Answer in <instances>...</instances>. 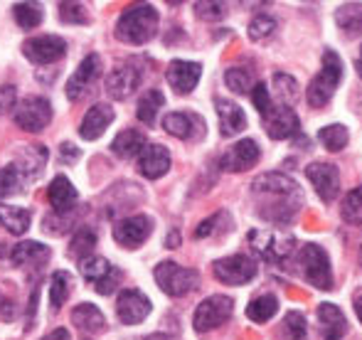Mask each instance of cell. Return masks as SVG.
Returning <instances> with one entry per match:
<instances>
[{
	"instance_id": "32",
	"label": "cell",
	"mask_w": 362,
	"mask_h": 340,
	"mask_svg": "<svg viewBox=\"0 0 362 340\" xmlns=\"http://www.w3.org/2000/svg\"><path fill=\"white\" fill-rule=\"evenodd\" d=\"M165 104V96H163L160 89H148L144 96L139 99V106H136V116H139L141 124L153 126L158 119V111Z\"/></svg>"
},
{
	"instance_id": "16",
	"label": "cell",
	"mask_w": 362,
	"mask_h": 340,
	"mask_svg": "<svg viewBox=\"0 0 362 340\" xmlns=\"http://www.w3.org/2000/svg\"><path fill=\"white\" fill-rule=\"evenodd\" d=\"M259 158H262V148H259L257 141L242 139V141H237L232 148H227V153L219 158V168L227 172H244V170L254 168V165L259 163Z\"/></svg>"
},
{
	"instance_id": "14",
	"label": "cell",
	"mask_w": 362,
	"mask_h": 340,
	"mask_svg": "<svg viewBox=\"0 0 362 340\" xmlns=\"http://www.w3.org/2000/svg\"><path fill=\"white\" fill-rule=\"evenodd\" d=\"M153 220L148 215H131L126 220L114 225V240L116 245L126 247V250H139L141 245L151 237Z\"/></svg>"
},
{
	"instance_id": "43",
	"label": "cell",
	"mask_w": 362,
	"mask_h": 340,
	"mask_svg": "<svg viewBox=\"0 0 362 340\" xmlns=\"http://www.w3.org/2000/svg\"><path fill=\"white\" fill-rule=\"evenodd\" d=\"M274 33H276V20L272 15H257L249 23V40H254V42H267L274 37Z\"/></svg>"
},
{
	"instance_id": "24",
	"label": "cell",
	"mask_w": 362,
	"mask_h": 340,
	"mask_svg": "<svg viewBox=\"0 0 362 340\" xmlns=\"http://www.w3.org/2000/svg\"><path fill=\"white\" fill-rule=\"evenodd\" d=\"M215 106H217L219 131H222V136L232 139V136L242 134V131L247 129V114H244L239 104H234V101H229V99H222V96H217Z\"/></svg>"
},
{
	"instance_id": "27",
	"label": "cell",
	"mask_w": 362,
	"mask_h": 340,
	"mask_svg": "<svg viewBox=\"0 0 362 340\" xmlns=\"http://www.w3.org/2000/svg\"><path fill=\"white\" fill-rule=\"evenodd\" d=\"M13 262L23 269H42L49 262V247L42 242H20L13 247Z\"/></svg>"
},
{
	"instance_id": "26",
	"label": "cell",
	"mask_w": 362,
	"mask_h": 340,
	"mask_svg": "<svg viewBox=\"0 0 362 340\" xmlns=\"http://www.w3.org/2000/svg\"><path fill=\"white\" fill-rule=\"evenodd\" d=\"M318 321L325 340H340L348 333V318H345V313L335 303H320Z\"/></svg>"
},
{
	"instance_id": "50",
	"label": "cell",
	"mask_w": 362,
	"mask_h": 340,
	"mask_svg": "<svg viewBox=\"0 0 362 340\" xmlns=\"http://www.w3.org/2000/svg\"><path fill=\"white\" fill-rule=\"evenodd\" d=\"M42 340H69V331L67 328H54V331H49Z\"/></svg>"
},
{
	"instance_id": "9",
	"label": "cell",
	"mask_w": 362,
	"mask_h": 340,
	"mask_svg": "<svg viewBox=\"0 0 362 340\" xmlns=\"http://www.w3.org/2000/svg\"><path fill=\"white\" fill-rule=\"evenodd\" d=\"M52 121V104L45 96H25L15 104V124L23 131L37 134L45 131Z\"/></svg>"
},
{
	"instance_id": "19",
	"label": "cell",
	"mask_w": 362,
	"mask_h": 340,
	"mask_svg": "<svg viewBox=\"0 0 362 340\" xmlns=\"http://www.w3.org/2000/svg\"><path fill=\"white\" fill-rule=\"evenodd\" d=\"M264 129H267L269 139L274 141H286L296 139L300 134L298 116L291 106H274L267 116H264Z\"/></svg>"
},
{
	"instance_id": "49",
	"label": "cell",
	"mask_w": 362,
	"mask_h": 340,
	"mask_svg": "<svg viewBox=\"0 0 362 340\" xmlns=\"http://www.w3.org/2000/svg\"><path fill=\"white\" fill-rule=\"evenodd\" d=\"M59 153H62V158L67 160V163H72V160L79 158V148H74L72 143H62V146H59Z\"/></svg>"
},
{
	"instance_id": "51",
	"label": "cell",
	"mask_w": 362,
	"mask_h": 340,
	"mask_svg": "<svg viewBox=\"0 0 362 340\" xmlns=\"http://www.w3.org/2000/svg\"><path fill=\"white\" fill-rule=\"evenodd\" d=\"M353 306H355V313H358V321L362 323V288H355V293H353Z\"/></svg>"
},
{
	"instance_id": "25",
	"label": "cell",
	"mask_w": 362,
	"mask_h": 340,
	"mask_svg": "<svg viewBox=\"0 0 362 340\" xmlns=\"http://www.w3.org/2000/svg\"><path fill=\"white\" fill-rule=\"evenodd\" d=\"M13 165L20 170V175L28 182L35 180V177L42 175L45 165H47V148H45V146H25L18 153Z\"/></svg>"
},
{
	"instance_id": "52",
	"label": "cell",
	"mask_w": 362,
	"mask_h": 340,
	"mask_svg": "<svg viewBox=\"0 0 362 340\" xmlns=\"http://www.w3.org/2000/svg\"><path fill=\"white\" fill-rule=\"evenodd\" d=\"M177 245H180V235H177V232H170V237L165 240V247L168 250H175Z\"/></svg>"
},
{
	"instance_id": "46",
	"label": "cell",
	"mask_w": 362,
	"mask_h": 340,
	"mask_svg": "<svg viewBox=\"0 0 362 340\" xmlns=\"http://www.w3.org/2000/svg\"><path fill=\"white\" fill-rule=\"evenodd\" d=\"M252 101H254V109L259 111L262 116H267L269 111L274 109V104H272V94H269V89H267V84H254V89H252Z\"/></svg>"
},
{
	"instance_id": "34",
	"label": "cell",
	"mask_w": 362,
	"mask_h": 340,
	"mask_svg": "<svg viewBox=\"0 0 362 340\" xmlns=\"http://www.w3.org/2000/svg\"><path fill=\"white\" fill-rule=\"evenodd\" d=\"M232 230V217H229L227 210H219L215 212L212 217L202 220L195 230V237L197 240H205V237H217V235H224V232Z\"/></svg>"
},
{
	"instance_id": "8",
	"label": "cell",
	"mask_w": 362,
	"mask_h": 340,
	"mask_svg": "<svg viewBox=\"0 0 362 340\" xmlns=\"http://www.w3.org/2000/svg\"><path fill=\"white\" fill-rule=\"evenodd\" d=\"M79 271L91 286L96 288V293L101 296H109V293L116 291V286L121 283V271L104 257H86L84 262L79 264Z\"/></svg>"
},
{
	"instance_id": "37",
	"label": "cell",
	"mask_w": 362,
	"mask_h": 340,
	"mask_svg": "<svg viewBox=\"0 0 362 340\" xmlns=\"http://www.w3.org/2000/svg\"><path fill=\"white\" fill-rule=\"evenodd\" d=\"M274 94H276V99L281 101V106H291L300 96V86L291 74L276 72L274 74Z\"/></svg>"
},
{
	"instance_id": "31",
	"label": "cell",
	"mask_w": 362,
	"mask_h": 340,
	"mask_svg": "<svg viewBox=\"0 0 362 340\" xmlns=\"http://www.w3.org/2000/svg\"><path fill=\"white\" fill-rule=\"evenodd\" d=\"M30 225H33V212L28 207L0 205V227H5L10 235H25Z\"/></svg>"
},
{
	"instance_id": "18",
	"label": "cell",
	"mask_w": 362,
	"mask_h": 340,
	"mask_svg": "<svg viewBox=\"0 0 362 340\" xmlns=\"http://www.w3.org/2000/svg\"><path fill=\"white\" fill-rule=\"evenodd\" d=\"M305 177L315 187L323 202H333L340 192V170L333 163H310L305 165Z\"/></svg>"
},
{
	"instance_id": "33",
	"label": "cell",
	"mask_w": 362,
	"mask_h": 340,
	"mask_svg": "<svg viewBox=\"0 0 362 340\" xmlns=\"http://www.w3.org/2000/svg\"><path fill=\"white\" fill-rule=\"evenodd\" d=\"M276 311H279V298L272 296V293H264V296H257L247 306V318L254 323H267L276 316Z\"/></svg>"
},
{
	"instance_id": "40",
	"label": "cell",
	"mask_w": 362,
	"mask_h": 340,
	"mask_svg": "<svg viewBox=\"0 0 362 340\" xmlns=\"http://www.w3.org/2000/svg\"><path fill=\"white\" fill-rule=\"evenodd\" d=\"M224 84H227V89H232L234 94H247V91L252 94L254 77L247 67H229L227 72H224Z\"/></svg>"
},
{
	"instance_id": "38",
	"label": "cell",
	"mask_w": 362,
	"mask_h": 340,
	"mask_svg": "<svg viewBox=\"0 0 362 340\" xmlns=\"http://www.w3.org/2000/svg\"><path fill=\"white\" fill-rule=\"evenodd\" d=\"M13 15H15V23L23 30H35L45 18L42 5L40 3H18L13 8Z\"/></svg>"
},
{
	"instance_id": "21",
	"label": "cell",
	"mask_w": 362,
	"mask_h": 340,
	"mask_svg": "<svg viewBox=\"0 0 362 340\" xmlns=\"http://www.w3.org/2000/svg\"><path fill=\"white\" fill-rule=\"evenodd\" d=\"M116 119V111L111 104H94L84 114L79 124V136L84 141H96L99 136H104V131L111 126V121Z\"/></svg>"
},
{
	"instance_id": "1",
	"label": "cell",
	"mask_w": 362,
	"mask_h": 340,
	"mask_svg": "<svg viewBox=\"0 0 362 340\" xmlns=\"http://www.w3.org/2000/svg\"><path fill=\"white\" fill-rule=\"evenodd\" d=\"M252 192L259 197V215L274 225H286L303 205L298 182L286 172H264L254 177Z\"/></svg>"
},
{
	"instance_id": "44",
	"label": "cell",
	"mask_w": 362,
	"mask_h": 340,
	"mask_svg": "<svg viewBox=\"0 0 362 340\" xmlns=\"http://www.w3.org/2000/svg\"><path fill=\"white\" fill-rule=\"evenodd\" d=\"M284 328H286L291 340L308 338V323H305V316L300 311H288L286 318H284Z\"/></svg>"
},
{
	"instance_id": "36",
	"label": "cell",
	"mask_w": 362,
	"mask_h": 340,
	"mask_svg": "<svg viewBox=\"0 0 362 340\" xmlns=\"http://www.w3.org/2000/svg\"><path fill=\"white\" fill-rule=\"evenodd\" d=\"M94 247H96V232L89 230V227H79L76 235L72 237V242H69V257L84 262L86 257H91Z\"/></svg>"
},
{
	"instance_id": "7",
	"label": "cell",
	"mask_w": 362,
	"mask_h": 340,
	"mask_svg": "<svg viewBox=\"0 0 362 340\" xmlns=\"http://www.w3.org/2000/svg\"><path fill=\"white\" fill-rule=\"evenodd\" d=\"M234 311V301L229 296H210L195 308V316H192V326H195L197 333H210L215 328L224 326V323L232 318Z\"/></svg>"
},
{
	"instance_id": "20",
	"label": "cell",
	"mask_w": 362,
	"mask_h": 340,
	"mask_svg": "<svg viewBox=\"0 0 362 340\" xmlns=\"http://www.w3.org/2000/svg\"><path fill=\"white\" fill-rule=\"evenodd\" d=\"M202 77L200 62H187V59H173L165 69V79L177 94H190Z\"/></svg>"
},
{
	"instance_id": "47",
	"label": "cell",
	"mask_w": 362,
	"mask_h": 340,
	"mask_svg": "<svg viewBox=\"0 0 362 340\" xmlns=\"http://www.w3.org/2000/svg\"><path fill=\"white\" fill-rule=\"evenodd\" d=\"M195 15L202 20H222L227 15V5L224 3H195Z\"/></svg>"
},
{
	"instance_id": "41",
	"label": "cell",
	"mask_w": 362,
	"mask_h": 340,
	"mask_svg": "<svg viewBox=\"0 0 362 340\" xmlns=\"http://www.w3.org/2000/svg\"><path fill=\"white\" fill-rule=\"evenodd\" d=\"M340 215H343V220L348 222V225H362V185L353 187V190L345 195Z\"/></svg>"
},
{
	"instance_id": "5",
	"label": "cell",
	"mask_w": 362,
	"mask_h": 340,
	"mask_svg": "<svg viewBox=\"0 0 362 340\" xmlns=\"http://www.w3.org/2000/svg\"><path fill=\"white\" fill-rule=\"evenodd\" d=\"M249 245L257 252L264 262L269 264H284L286 259L293 254L296 240L286 232L276 230H254L249 232Z\"/></svg>"
},
{
	"instance_id": "48",
	"label": "cell",
	"mask_w": 362,
	"mask_h": 340,
	"mask_svg": "<svg viewBox=\"0 0 362 340\" xmlns=\"http://www.w3.org/2000/svg\"><path fill=\"white\" fill-rule=\"evenodd\" d=\"M15 104H18V99H15V86H10V84L0 86V116L8 109H15Z\"/></svg>"
},
{
	"instance_id": "30",
	"label": "cell",
	"mask_w": 362,
	"mask_h": 340,
	"mask_svg": "<svg viewBox=\"0 0 362 340\" xmlns=\"http://www.w3.org/2000/svg\"><path fill=\"white\" fill-rule=\"evenodd\" d=\"M72 323L84 333H101L106 328V318L94 303H79L72 311Z\"/></svg>"
},
{
	"instance_id": "3",
	"label": "cell",
	"mask_w": 362,
	"mask_h": 340,
	"mask_svg": "<svg viewBox=\"0 0 362 340\" xmlns=\"http://www.w3.org/2000/svg\"><path fill=\"white\" fill-rule=\"evenodd\" d=\"M340 82H343V59L338 57L335 49H325L323 67L310 79L308 89H305V101H308V106L320 109V106L328 104V101L333 99L335 89L340 86Z\"/></svg>"
},
{
	"instance_id": "11",
	"label": "cell",
	"mask_w": 362,
	"mask_h": 340,
	"mask_svg": "<svg viewBox=\"0 0 362 340\" xmlns=\"http://www.w3.org/2000/svg\"><path fill=\"white\" fill-rule=\"evenodd\" d=\"M141 79H144V69H141L139 62H134V59L121 62V64H116L109 72V77H106V94L116 101H124L139 89Z\"/></svg>"
},
{
	"instance_id": "6",
	"label": "cell",
	"mask_w": 362,
	"mask_h": 340,
	"mask_svg": "<svg viewBox=\"0 0 362 340\" xmlns=\"http://www.w3.org/2000/svg\"><path fill=\"white\" fill-rule=\"evenodd\" d=\"M298 264H300V274H303V279L313 288H320V291H333L335 288L330 259H328V254H325L323 247L305 245L303 250H300Z\"/></svg>"
},
{
	"instance_id": "22",
	"label": "cell",
	"mask_w": 362,
	"mask_h": 340,
	"mask_svg": "<svg viewBox=\"0 0 362 340\" xmlns=\"http://www.w3.org/2000/svg\"><path fill=\"white\" fill-rule=\"evenodd\" d=\"M139 170L148 180H158L170 170V153L165 146L160 143H148L139 156Z\"/></svg>"
},
{
	"instance_id": "54",
	"label": "cell",
	"mask_w": 362,
	"mask_h": 340,
	"mask_svg": "<svg viewBox=\"0 0 362 340\" xmlns=\"http://www.w3.org/2000/svg\"><path fill=\"white\" fill-rule=\"evenodd\" d=\"M358 67H360V74H362V59H360V62H358Z\"/></svg>"
},
{
	"instance_id": "28",
	"label": "cell",
	"mask_w": 362,
	"mask_h": 340,
	"mask_svg": "<svg viewBox=\"0 0 362 340\" xmlns=\"http://www.w3.org/2000/svg\"><path fill=\"white\" fill-rule=\"evenodd\" d=\"M146 146H148L146 136L141 134V131L126 129V131H121L114 141H111V153L119 156V158H124V160H131V158H139L141 151H144Z\"/></svg>"
},
{
	"instance_id": "10",
	"label": "cell",
	"mask_w": 362,
	"mask_h": 340,
	"mask_svg": "<svg viewBox=\"0 0 362 340\" xmlns=\"http://www.w3.org/2000/svg\"><path fill=\"white\" fill-rule=\"evenodd\" d=\"M212 271H215V279L227 286H242V283H249L254 276H257V262L247 254H232L217 259L212 264Z\"/></svg>"
},
{
	"instance_id": "45",
	"label": "cell",
	"mask_w": 362,
	"mask_h": 340,
	"mask_svg": "<svg viewBox=\"0 0 362 340\" xmlns=\"http://www.w3.org/2000/svg\"><path fill=\"white\" fill-rule=\"evenodd\" d=\"M59 18L69 25H86L89 23V15H86V10L81 3H59Z\"/></svg>"
},
{
	"instance_id": "13",
	"label": "cell",
	"mask_w": 362,
	"mask_h": 340,
	"mask_svg": "<svg viewBox=\"0 0 362 340\" xmlns=\"http://www.w3.org/2000/svg\"><path fill=\"white\" fill-rule=\"evenodd\" d=\"M151 298L139 288H124L116 298V316L124 326H136L144 323L151 316Z\"/></svg>"
},
{
	"instance_id": "15",
	"label": "cell",
	"mask_w": 362,
	"mask_h": 340,
	"mask_svg": "<svg viewBox=\"0 0 362 340\" xmlns=\"http://www.w3.org/2000/svg\"><path fill=\"white\" fill-rule=\"evenodd\" d=\"M99 77H101V57H99V54H86V57L79 62V67H76V72L69 77L67 99L69 101L84 99Z\"/></svg>"
},
{
	"instance_id": "29",
	"label": "cell",
	"mask_w": 362,
	"mask_h": 340,
	"mask_svg": "<svg viewBox=\"0 0 362 340\" xmlns=\"http://www.w3.org/2000/svg\"><path fill=\"white\" fill-rule=\"evenodd\" d=\"M335 25L343 37L353 40L362 33V3H345L335 10Z\"/></svg>"
},
{
	"instance_id": "2",
	"label": "cell",
	"mask_w": 362,
	"mask_h": 340,
	"mask_svg": "<svg viewBox=\"0 0 362 340\" xmlns=\"http://www.w3.org/2000/svg\"><path fill=\"white\" fill-rule=\"evenodd\" d=\"M158 23H160V18H158V10L153 5H131L116 23V37L126 45H146L156 37Z\"/></svg>"
},
{
	"instance_id": "23",
	"label": "cell",
	"mask_w": 362,
	"mask_h": 340,
	"mask_svg": "<svg viewBox=\"0 0 362 340\" xmlns=\"http://www.w3.org/2000/svg\"><path fill=\"white\" fill-rule=\"evenodd\" d=\"M47 200L57 215H67V212L74 210L76 200H79V192H76V187L72 185V180L67 175H57L47 187Z\"/></svg>"
},
{
	"instance_id": "35",
	"label": "cell",
	"mask_w": 362,
	"mask_h": 340,
	"mask_svg": "<svg viewBox=\"0 0 362 340\" xmlns=\"http://www.w3.org/2000/svg\"><path fill=\"white\" fill-rule=\"evenodd\" d=\"M69 291H72V276L67 271H54L49 279V301H52L54 311H59L67 303Z\"/></svg>"
},
{
	"instance_id": "12",
	"label": "cell",
	"mask_w": 362,
	"mask_h": 340,
	"mask_svg": "<svg viewBox=\"0 0 362 340\" xmlns=\"http://www.w3.org/2000/svg\"><path fill=\"white\" fill-rule=\"evenodd\" d=\"M23 54L33 64L45 67V64H54L67 54V42L59 35H37L23 45Z\"/></svg>"
},
{
	"instance_id": "4",
	"label": "cell",
	"mask_w": 362,
	"mask_h": 340,
	"mask_svg": "<svg viewBox=\"0 0 362 340\" xmlns=\"http://www.w3.org/2000/svg\"><path fill=\"white\" fill-rule=\"evenodd\" d=\"M153 276H156L163 293L175 296V298L187 296V293H192L200 286V274H197L195 269L180 266V264H175V262H160L156 266V271H153Z\"/></svg>"
},
{
	"instance_id": "42",
	"label": "cell",
	"mask_w": 362,
	"mask_h": 340,
	"mask_svg": "<svg viewBox=\"0 0 362 340\" xmlns=\"http://www.w3.org/2000/svg\"><path fill=\"white\" fill-rule=\"evenodd\" d=\"M25 177L20 175V170L15 168L13 163L0 168V197H10V195H18L20 190L25 187Z\"/></svg>"
},
{
	"instance_id": "55",
	"label": "cell",
	"mask_w": 362,
	"mask_h": 340,
	"mask_svg": "<svg viewBox=\"0 0 362 340\" xmlns=\"http://www.w3.org/2000/svg\"><path fill=\"white\" fill-rule=\"evenodd\" d=\"M360 262H362V250H360Z\"/></svg>"
},
{
	"instance_id": "17",
	"label": "cell",
	"mask_w": 362,
	"mask_h": 340,
	"mask_svg": "<svg viewBox=\"0 0 362 340\" xmlns=\"http://www.w3.org/2000/svg\"><path fill=\"white\" fill-rule=\"evenodd\" d=\"M163 129L180 141H200L205 136V119L192 111H173L163 119Z\"/></svg>"
},
{
	"instance_id": "39",
	"label": "cell",
	"mask_w": 362,
	"mask_h": 340,
	"mask_svg": "<svg viewBox=\"0 0 362 340\" xmlns=\"http://www.w3.org/2000/svg\"><path fill=\"white\" fill-rule=\"evenodd\" d=\"M318 139H320V143H323L325 148L333 151V153H338V151H343L345 146H348L350 134H348V129H345L343 124H330V126H325V129L318 131Z\"/></svg>"
},
{
	"instance_id": "53",
	"label": "cell",
	"mask_w": 362,
	"mask_h": 340,
	"mask_svg": "<svg viewBox=\"0 0 362 340\" xmlns=\"http://www.w3.org/2000/svg\"><path fill=\"white\" fill-rule=\"evenodd\" d=\"M146 340H175L173 336H165V333H153V336H148Z\"/></svg>"
}]
</instances>
